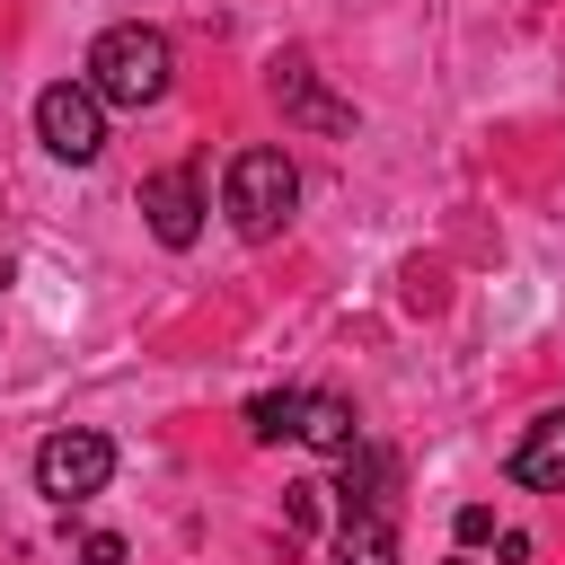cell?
<instances>
[{
	"label": "cell",
	"mask_w": 565,
	"mask_h": 565,
	"mask_svg": "<svg viewBox=\"0 0 565 565\" xmlns=\"http://www.w3.org/2000/svg\"><path fill=\"white\" fill-rule=\"evenodd\" d=\"M106 106H159L168 97V79H177V53H168V35L159 26H106L97 44H88V71H79Z\"/></svg>",
	"instance_id": "cell-1"
},
{
	"label": "cell",
	"mask_w": 565,
	"mask_h": 565,
	"mask_svg": "<svg viewBox=\"0 0 565 565\" xmlns=\"http://www.w3.org/2000/svg\"><path fill=\"white\" fill-rule=\"evenodd\" d=\"M291 203H300V168H291L274 141H247V150L230 159V177H221L230 230H238V238H274V230L291 221Z\"/></svg>",
	"instance_id": "cell-2"
},
{
	"label": "cell",
	"mask_w": 565,
	"mask_h": 565,
	"mask_svg": "<svg viewBox=\"0 0 565 565\" xmlns=\"http://www.w3.org/2000/svg\"><path fill=\"white\" fill-rule=\"evenodd\" d=\"M35 141H44L53 159L88 168V159L106 150V97H97L88 79H53V88L35 97Z\"/></svg>",
	"instance_id": "cell-3"
},
{
	"label": "cell",
	"mask_w": 565,
	"mask_h": 565,
	"mask_svg": "<svg viewBox=\"0 0 565 565\" xmlns=\"http://www.w3.org/2000/svg\"><path fill=\"white\" fill-rule=\"evenodd\" d=\"M106 477H115V441L88 433V424H71V433H53L35 450V486L53 503H88V494H106Z\"/></svg>",
	"instance_id": "cell-4"
},
{
	"label": "cell",
	"mask_w": 565,
	"mask_h": 565,
	"mask_svg": "<svg viewBox=\"0 0 565 565\" xmlns=\"http://www.w3.org/2000/svg\"><path fill=\"white\" fill-rule=\"evenodd\" d=\"M141 221H150L159 247H194V238H203V185H194V168L141 177Z\"/></svg>",
	"instance_id": "cell-5"
},
{
	"label": "cell",
	"mask_w": 565,
	"mask_h": 565,
	"mask_svg": "<svg viewBox=\"0 0 565 565\" xmlns=\"http://www.w3.org/2000/svg\"><path fill=\"white\" fill-rule=\"evenodd\" d=\"M274 97H282V115H291V124H309V132H353V106H344V97H327V88H318V71H309L300 53H282V62H274Z\"/></svg>",
	"instance_id": "cell-6"
},
{
	"label": "cell",
	"mask_w": 565,
	"mask_h": 565,
	"mask_svg": "<svg viewBox=\"0 0 565 565\" xmlns=\"http://www.w3.org/2000/svg\"><path fill=\"white\" fill-rule=\"evenodd\" d=\"M512 486H530V494H565V406L539 415V424L512 441Z\"/></svg>",
	"instance_id": "cell-7"
},
{
	"label": "cell",
	"mask_w": 565,
	"mask_h": 565,
	"mask_svg": "<svg viewBox=\"0 0 565 565\" xmlns=\"http://www.w3.org/2000/svg\"><path fill=\"white\" fill-rule=\"evenodd\" d=\"M335 565H397V521H388V503H344V521H335Z\"/></svg>",
	"instance_id": "cell-8"
},
{
	"label": "cell",
	"mask_w": 565,
	"mask_h": 565,
	"mask_svg": "<svg viewBox=\"0 0 565 565\" xmlns=\"http://www.w3.org/2000/svg\"><path fill=\"white\" fill-rule=\"evenodd\" d=\"M300 441H309V450H327V459H344V450L362 441V424H353V406H344V397H300Z\"/></svg>",
	"instance_id": "cell-9"
},
{
	"label": "cell",
	"mask_w": 565,
	"mask_h": 565,
	"mask_svg": "<svg viewBox=\"0 0 565 565\" xmlns=\"http://www.w3.org/2000/svg\"><path fill=\"white\" fill-rule=\"evenodd\" d=\"M247 433H256V441H300V388L247 397Z\"/></svg>",
	"instance_id": "cell-10"
},
{
	"label": "cell",
	"mask_w": 565,
	"mask_h": 565,
	"mask_svg": "<svg viewBox=\"0 0 565 565\" xmlns=\"http://www.w3.org/2000/svg\"><path fill=\"white\" fill-rule=\"evenodd\" d=\"M450 530H459V547H486V539H494V503H459Z\"/></svg>",
	"instance_id": "cell-11"
},
{
	"label": "cell",
	"mask_w": 565,
	"mask_h": 565,
	"mask_svg": "<svg viewBox=\"0 0 565 565\" xmlns=\"http://www.w3.org/2000/svg\"><path fill=\"white\" fill-rule=\"evenodd\" d=\"M79 565H124V539H115V530H88V539H79Z\"/></svg>",
	"instance_id": "cell-12"
},
{
	"label": "cell",
	"mask_w": 565,
	"mask_h": 565,
	"mask_svg": "<svg viewBox=\"0 0 565 565\" xmlns=\"http://www.w3.org/2000/svg\"><path fill=\"white\" fill-rule=\"evenodd\" d=\"M282 494H291V530H318V494L327 486H282Z\"/></svg>",
	"instance_id": "cell-13"
},
{
	"label": "cell",
	"mask_w": 565,
	"mask_h": 565,
	"mask_svg": "<svg viewBox=\"0 0 565 565\" xmlns=\"http://www.w3.org/2000/svg\"><path fill=\"white\" fill-rule=\"evenodd\" d=\"M0 291H9V265H0Z\"/></svg>",
	"instance_id": "cell-14"
},
{
	"label": "cell",
	"mask_w": 565,
	"mask_h": 565,
	"mask_svg": "<svg viewBox=\"0 0 565 565\" xmlns=\"http://www.w3.org/2000/svg\"><path fill=\"white\" fill-rule=\"evenodd\" d=\"M450 565H468V556H450Z\"/></svg>",
	"instance_id": "cell-15"
}]
</instances>
